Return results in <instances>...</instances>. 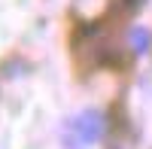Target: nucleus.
<instances>
[{"label": "nucleus", "instance_id": "f257e3e1", "mask_svg": "<svg viewBox=\"0 0 152 149\" xmlns=\"http://www.w3.org/2000/svg\"><path fill=\"white\" fill-rule=\"evenodd\" d=\"M104 134V116L97 110H85L76 119H70L67 125V146H85V143H94L100 140Z\"/></svg>", "mask_w": 152, "mask_h": 149}, {"label": "nucleus", "instance_id": "f03ea898", "mask_svg": "<svg viewBox=\"0 0 152 149\" xmlns=\"http://www.w3.org/2000/svg\"><path fill=\"white\" fill-rule=\"evenodd\" d=\"M149 43H152V34H149L146 28H134V31H131V46H134V52H146Z\"/></svg>", "mask_w": 152, "mask_h": 149}]
</instances>
